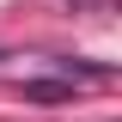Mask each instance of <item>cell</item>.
<instances>
[{
    "mask_svg": "<svg viewBox=\"0 0 122 122\" xmlns=\"http://www.w3.org/2000/svg\"><path fill=\"white\" fill-rule=\"evenodd\" d=\"M25 98H67V86H55V79H37V86H25Z\"/></svg>",
    "mask_w": 122,
    "mask_h": 122,
    "instance_id": "1",
    "label": "cell"
}]
</instances>
